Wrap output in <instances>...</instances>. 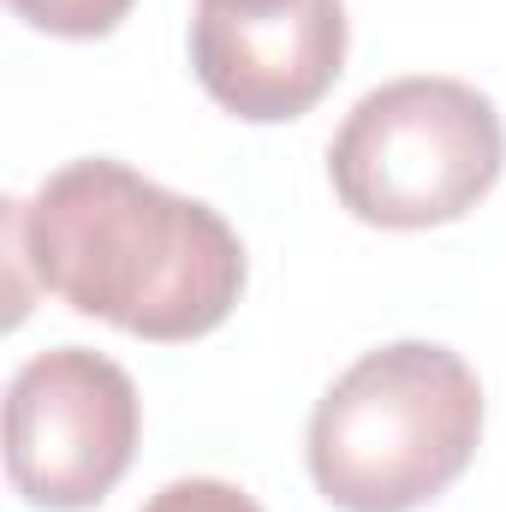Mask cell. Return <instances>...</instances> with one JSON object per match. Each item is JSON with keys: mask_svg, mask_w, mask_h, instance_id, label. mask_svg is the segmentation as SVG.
I'll return each mask as SVG.
<instances>
[{"mask_svg": "<svg viewBox=\"0 0 506 512\" xmlns=\"http://www.w3.org/2000/svg\"><path fill=\"white\" fill-rule=\"evenodd\" d=\"M143 405L131 376L90 352H36L6 387V477L42 512H90L131 471Z\"/></svg>", "mask_w": 506, "mask_h": 512, "instance_id": "4", "label": "cell"}, {"mask_svg": "<svg viewBox=\"0 0 506 512\" xmlns=\"http://www.w3.org/2000/svg\"><path fill=\"white\" fill-rule=\"evenodd\" d=\"M30 30H48V36H66V42H90V36H108L120 30V18L131 12V0H6Z\"/></svg>", "mask_w": 506, "mask_h": 512, "instance_id": "6", "label": "cell"}, {"mask_svg": "<svg viewBox=\"0 0 506 512\" xmlns=\"http://www.w3.org/2000/svg\"><path fill=\"white\" fill-rule=\"evenodd\" d=\"M209 6H286V0H209Z\"/></svg>", "mask_w": 506, "mask_h": 512, "instance_id": "8", "label": "cell"}, {"mask_svg": "<svg viewBox=\"0 0 506 512\" xmlns=\"http://www.w3.org/2000/svg\"><path fill=\"white\" fill-rule=\"evenodd\" d=\"M346 0H286V6H209L191 12V66L203 90L251 120L310 114L346 72Z\"/></svg>", "mask_w": 506, "mask_h": 512, "instance_id": "5", "label": "cell"}, {"mask_svg": "<svg viewBox=\"0 0 506 512\" xmlns=\"http://www.w3.org/2000/svg\"><path fill=\"white\" fill-rule=\"evenodd\" d=\"M506 167L495 102L465 78H393L370 90L328 143L334 197L393 233H423L471 215Z\"/></svg>", "mask_w": 506, "mask_h": 512, "instance_id": "3", "label": "cell"}, {"mask_svg": "<svg viewBox=\"0 0 506 512\" xmlns=\"http://www.w3.org/2000/svg\"><path fill=\"white\" fill-rule=\"evenodd\" d=\"M143 512H262L239 489V483H221V477H179L167 489H155Z\"/></svg>", "mask_w": 506, "mask_h": 512, "instance_id": "7", "label": "cell"}, {"mask_svg": "<svg viewBox=\"0 0 506 512\" xmlns=\"http://www.w3.org/2000/svg\"><path fill=\"white\" fill-rule=\"evenodd\" d=\"M6 262L78 316L137 340H203L245 292V245L221 209L179 197L126 161H66L30 203H6Z\"/></svg>", "mask_w": 506, "mask_h": 512, "instance_id": "1", "label": "cell"}, {"mask_svg": "<svg viewBox=\"0 0 506 512\" xmlns=\"http://www.w3.org/2000/svg\"><path fill=\"white\" fill-rule=\"evenodd\" d=\"M477 441V370L435 340H393L316 399L310 477L340 512H417L465 477Z\"/></svg>", "mask_w": 506, "mask_h": 512, "instance_id": "2", "label": "cell"}]
</instances>
